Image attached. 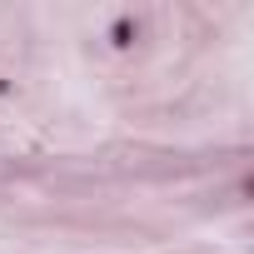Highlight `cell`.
Wrapping results in <instances>:
<instances>
[{
    "mask_svg": "<svg viewBox=\"0 0 254 254\" xmlns=\"http://www.w3.org/2000/svg\"><path fill=\"white\" fill-rule=\"evenodd\" d=\"M130 35H135L130 20H115V45H130Z\"/></svg>",
    "mask_w": 254,
    "mask_h": 254,
    "instance_id": "cell-1",
    "label": "cell"
}]
</instances>
